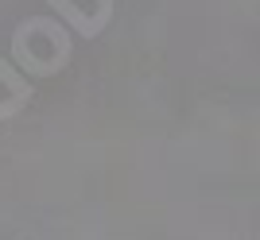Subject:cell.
I'll use <instances>...</instances> for the list:
<instances>
[{"label":"cell","instance_id":"obj_2","mask_svg":"<svg viewBox=\"0 0 260 240\" xmlns=\"http://www.w3.org/2000/svg\"><path fill=\"white\" fill-rule=\"evenodd\" d=\"M0 86H8V93H12L16 101H23V105H27V101H31V93H35V89L27 86V77H20L8 62H4V58H0Z\"/></svg>","mask_w":260,"mask_h":240},{"label":"cell","instance_id":"obj_1","mask_svg":"<svg viewBox=\"0 0 260 240\" xmlns=\"http://www.w3.org/2000/svg\"><path fill=\"white\" fill-rule=\"evenodd\" d=\"M47 4H51V8L58 12V20H62V23H70V27H74V31L82 35V39H98V35L105 31V27L98 23V16L82 12V8L74 4V0H47Z\"/></svg>","mask_w":260,"mask_h":240}]
</instances>
